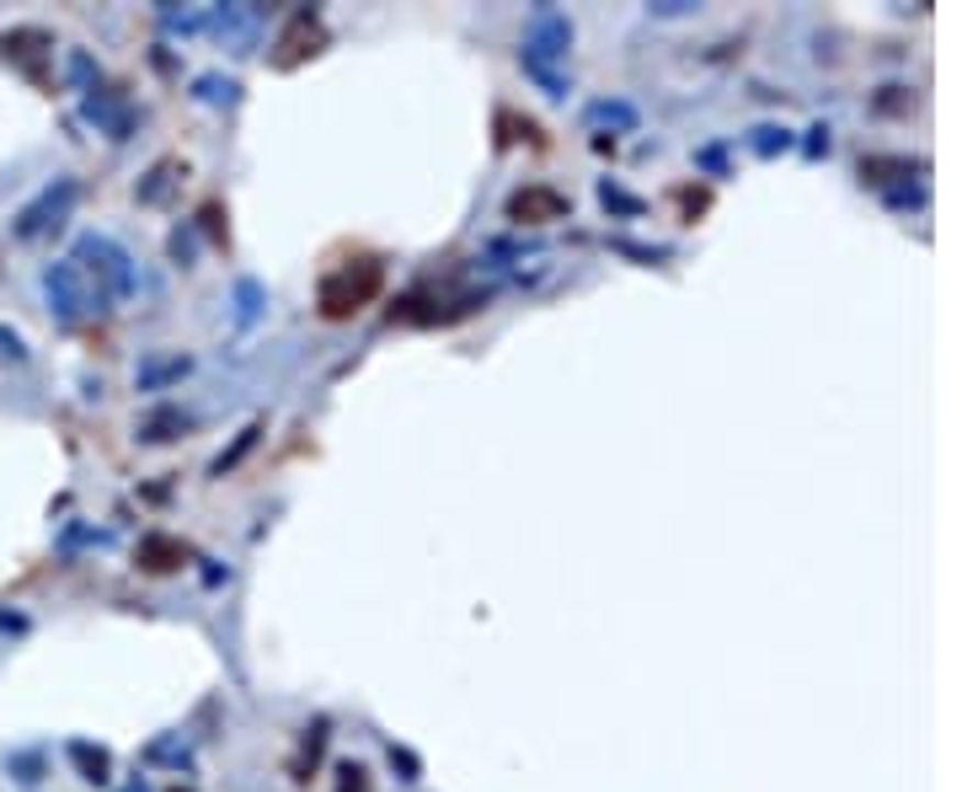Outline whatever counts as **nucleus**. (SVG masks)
Instances as JSON below:
<instances>
[{"instance_id": "1", "label": "nucleus", "mask_w": 962, "mask_h": 792, "mask_svg": "<svg viewBox=\"0 0 962 792\" xmlns=\"http://www.w3.org/2000/svg\"><path fill=\"white\" fill-rule=\"evenodd\" d=\"M385 290V257L374 252H354L332 268H321L316 279V311L326 322H354L363 305H374Z\"/></svg>"}, {"instance_id": "2", "label": "nucleus", "mask_w": 962, "mask_h": 792, "mask_svg": "<svg viewBox=\"0 0 962 792\" xmlns=\"http://www.w3.org/2000/svg\"><path fill=\"white\" fill-rule=\"evenodd\" d=\"M321 48H326V27H321L316 11H289L279 43H273V70H294V65L316 59Z\"/></svg>"}, {"instance_id": "3", "label": "nucleus", "mask_w": 962, "mask_h": 792, "mask_svg": "<svg viewBox=\"0 0 962 792\" xmlns=\"http://www.w3.org/2000/svg\"><path fill=\"white\" fill-rule=\"evenodd\" d=\"M567 193H557L551 182H524L508 193V220L519 225H551V220H567Z\"/></svg>"}, {"instance_id": "4", "label": "nucleus", "mask_w": 962, "mask_h": 792, "mask_svg": "<svg viewBox=\"0 0 962 792\" xmlns=\"http://www.w3.org/2000/svg\"><path fill=\"white\" fill-rule=\"evenodd\" d=\"M43 290H48V300H54L59 322H76V316H80V305H86V290H80L76 263H54V268L43 274Z\"/></svg>"}, {"instance_id": "5", "label": "nucleus", "mask_w": 962, "mask_h": 792, "mask_svg": "<svg viewBox=\"0 0 962 792\" xmlns=\"http://www.w3.org/2000/svg\"><path fill=\"white\" fill-rule=\"evenodd\" d=\"M70 199H76V182H70V177H65L59 188H43L38 199H33V204L16 214V236H38L43 225H48V214H59V209L70 204Z\"/></svg>"}, {"instance_id": "6", "label": "nucleus", "mask_w": 962, "mask_h": 792, "mask_svg": "<svg viewBox=\"0 0 962 792\" xmlns=\"http://www.w3.org/2000/svg\"><path fill=\"white\" fill-rule=\"evenodd\" d=\"M182 562H188V546L177 542V536H145L139 542V568L145 573H171Z\"/></svg>"}, {"instance_id": "7", "label": "nucleus", "mask_w": 962, "mask_h": 792, "mask_svg": "<svg viewBox=\"0 0 962 792\" xmlns=\"http://www.w3.org/2000/svg\"><path fill=\"white\" fill-rule=\"evenodd\" d=\"M0 348H11V354H22V333H11V327H0Z\"/></svg>"}]
</instances>
